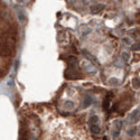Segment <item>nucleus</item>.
I'll use <instances>...</instances> for the list:
<instances>
[{"label":"nucleus","instance_id":"nucleus-1","mask_svg":"<svg viewBox=\"0 0 140 140\" xmlns=\"http://www.w3.org/2000/svg\"><path fill=\"white\" fill-rule=\"evenodd\" d=\"M91 12L92 14H99L101 12L103 9H104V5H93V6H91Z\"/></svg>","mask_w":140,"mask_h":140},{"label":"nucleus","instance_id":"nucleus-2","mask_svg":"<svg viewBox=\"0 0 140 140\" xmlns=\"http://www.w3.org/2000/svg\"><path fill=\"white\" fill-rule=\"evenodd\" d=\"M129 119H130V122H137V121L140 120V111L136 110L134 112L131 113V115L129 116Z\"/></svg>","mask_w":140,"mask_h":140},{"label":"nucleus","instance_id":"nucleus-3","mask_svg":"<svg viewBox=\"0 0 140 140\" xmlns=\"http://www.w3.org/2000/svg\"><path fill=\"white\" fill-rule=\"evenodd\" d=\"M90 130H91V132H92L93 134H99L100 132H101V128L98 126L97 123H95V124H91Z\"/></svg>","mask_w":140,"mask_h":140},{"label":"nucleus","instance_id":"nucleus-4","mask_svg":"<svg viewBox=\"0 0 140 140\" xmlns=\"http://www.w3.org/2000/svg\"><path fill=\"white\" fill-rule=\"evenodd\" d=\"M121 128H122V121L121 120H118L115 123V131L113 132V137H116L119 134V132H120Z\"/></svg>","mask_w":140,"mask_h":140},{"label":"nucleus","instance_id":"nucleus-5","mask_svg":"<svg viewBox=\"0 0 140 140\" xmlns=\"http://www.w3.org/2000/svg\"><path fill=\"white\" fill-rule=\"evenodd\" d=\"M112 97V94H110V97H107V99L104 100V103H103V109H104V110H107V109L109 108V105H110V98Z\"/></svg>","mask_w":140,"mask_h":140},{"label":"nucleus","instance_id":"nucleus-6","mask_svg":"<svg viewBox=\"0 0 140 140\" xmlns=\"http://www.w3.org/2000/svg\"><path fill=\"white\" fill-rule=\"evenodd\" d=\"M132 83H133V87H134V89H139V87H140V80L139 79L134 77L133 81H132Z\"/></svg>","mask_w":140,"mask_h":140},{"label":"nucleus","instance_id":"nucleus-7","mask_svg":"<svg viewBox=\"0 0 140 140\" xmlns=\"http://www.w3.org/2000/svg\"><path fill=\"white\" fill-rule=\"evenodd\" d=\"M98 121H99V116H97V115H92L90 118V123L91 124H95Z\"/></svg>","mask_w":140,"mask_h":140},{"label":"nucleus","instance_id":"nucleus-8","mask_svg":"<svg viewBox=\"0 0 140 140\" xmlns=\"http://www.w3.org/2000/svg\"><path fill=\"white\" fill-rule=\"evenodd\" d=\"M68 63L69 64H76L77 63V59H76V57H74V56H71V57H68Z\"/></svg>","mask_w":140,"mask_h":140},{"label":"nucleus","instance_id":"nucleus-9","mask_svg":"<svg viewBox=\"0 0 140 140\" xmlns=\"http://www.w3.org/2000/svg\"><path fill=\"white\" fill-rule=\"evenodd\" d=\"M131 50L132 51H140V43H136L131 46Z\"/></svg>","mask_w":140,"mask_h":140},{"label":"nucleus","instance_id":"nucleus-10","mask_svg":"<svg viewBox=\"0 0 140 140\" xmlns=\"http://www.w3.org/2000/svg\"><path fill=\"white\" fill-rule=\"evenodd\" d=\"M129 57H130V56H129V54L126 53V52H123V53H122V58H123V61L128 62V61H129Z\"/></svg>","mask_w":140,"mask_h":140},{"label":"nucleus","instance_id":"nucleus-11","mask_svg":"<svg viewBox=\"0 0 140 140\" xmlns=\"http://www.w3.org/2000/svg\"><path fill=\"white\" fill-rule=\"evenodd\" d=\"M136 132H137L136 128H131V130H129V131H128V133L130 134V136H134V134H136Z\"/></svg>","mask_w":140,"mask_h":140},{"label":"nucleus","instance_id":"nucleus-12","mask_svg":"<svg viewBox=\"0 0 140 140\" xmlns=\"http://www.w3.org/2000/svg\"><path fill=\"white\" fill-rule=\"evenodd\" d=\"M91 101H92V100H91V98H86V99H85L84 107H87V105H89V104H91V103H92V102H91Z\"/></svg>","mask_w":140,"mask_h":140}]
</instances>
